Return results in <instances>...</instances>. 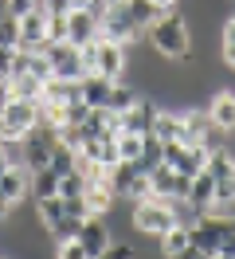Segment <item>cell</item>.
<instances>
[{
	"instance_id": "4dcf8cb0",
	"label": "cell",
	"mask_w": 235,
	"mask_h": 259,
	"mask_svg": "<svg viewBox=\"0 0 235 259\" xmlns=\"http://www.w3.org/2000/svg\"><path fill=\"white\" fill-rule=\"evenodd\" d=\"M227 51H235V16L223 20V55Z\"/></svg>"
},
{
	"instance_id": "7a4b0ae2",
	"label": "cell",
	"mask_w": 235,
	"mask_h": 259,
	"mask_svg": "<svg viewBox=\"0 0 235 259\" xmlns=\"http://www.w3.org/2000/svg\"><path fill=\"white\" fill-rule=\"evenodd\" d=\"M129 224L137 228L141 236H165L169 228H176L180 220H176V208L172 204H165V200H157V196H141V200H133V216H129Z\"/></svg>"
},
{
	"instance_id": "ac0fdd59",
	"label": "cell",
	"mask_w": 235,
	"mask_h": 259,
	"mask_svg": "<svg viewBox=\"0 0 235 259\" xmlns=\"http://www.w3.org/2000/svg\"><path fill=\"white\" fill-rule=\"evenodd\" d=\"M39 98H47V102H59V106H67V102H75V98H82L78 95V79H51L43 82V95Z\"/></svg>"
},
{
	"instance_id": "2e32d148",
	"label": "cell",
	"mask_w": 235,
	"mask_h": 259,
	"mask_svg": "<svg viewBox=\"0 0 235 259\" xmlns=\"http://www.w3.org/2000/svg\"><path fill=\"white\" fill-rule=\"evenodd\" d=\"M208 118L219 134H235V91H216V98L208 102Z\"/></svg>"
},
{
	"instance_id": "4316f807",
	"label": "cell",
	"mask_w": 235,
	"mask_h": 259,
	"mask_svg": "<svg viewBox=\"0 0 235 259\" xmlns=\"http://www.w3.org/2000/svg\"><path fill=\"white\" fill-rule=\"evenodd\" d=\"M78 224H82V216H67L63 212V220L51 224L47 232H51V240H71V236H78Z\"/></svg>"
},
{
	"instance_id": "9c48e42d",
	"label": "cell",
	"mask_w": 235,
	"mask_h": 259,
	"mask_svg": "<svg viewBox=\"0 0 235 259\" xmlns=\"http://www.w3.org/2000/svg\"><path fill=\"white\" fill-rule=\"evenodd\" d=\"M161 161H169L172 169H180V173H196V169H204V161H208V149H204V142H161Z\"/></svg>"
},
{
	"instance_id": "603a6c76",
	"label": "cell",
	"mask_w": 235,
	"mask_h": 259,
	"mask_svg": "<svg viewBox=\"0 0 235 259\" xmlns=\"http://www.w3.org/2000/svg\"><path fill=\"white\" fill-rule=\"evenodd\" d=\"M47 165H51L59 177H63V173H71V169H78V149L67 146V142H59V146L51 149V161H47Z\"/></svg>"
},
{
	"instance_id": "d6986e66",
	"label": "cell",
	"mask_w": 235,
	"mask_h": 259,
	"mask_svg": "<svg viewBox=\"0 0 235 259\" xmlns=\"http://www.w3.org/2000/svg\"><path fill=\"white\" fill-rule=\"evenodd\" d=\"M8 91H12V98H28V102H39V95H43V79H35V75H12L8 79Z\"/></svg>"
},
{
	"instance_id": "836d02e7",
	"label": "cell",
	"mask_w": 235,
	"mask_h": 259,
	"mask_svg": "<svg viewBox=\"0 0 235 259\" xmlns=\"http://www.w3.org/2000/svg\"><path fill=\"white\" fill-rule=\"evenodd\" d=\"M0 91H8V75L4 71H0Z\"/></svg>"
},
{
	"instance_id": "8992f818",
	"label": "cell",
	"mask_w": 235,
	"mask_h": 259,
	"mask_svg": "<svg viewBox=\"0 0 235 259\" xmlns=\"http://www.w3.org/2000/svg\"><path fill=\"white\" fill-rule=\"evenodd\" d=\"M98 35H102V39H114V44H125V48L141 35V28L133 24V16L125 12V0L122 4H110L106 12L98 16Z\"/></svg>"
},
{
	"instance_id": "d6a6232c",
	"label": "cell",
	"mask_w": 235,
	"mask_h": 259,
	"mask_svg": "<svg viewBox=\"0 0 235 259\" xmlns=\"http://www.w3.org/2000/svg\"><path fill=\"white\" fill-rule=\"evenodd\" d=\"M4 16H12V12H8V0H0V20Z\"/></svg>"
},
{
	"instance_id": "d4e9b609",
	"label": "cell",
	"mask_w": 235,
	"mask_h": 259,
	"mask_svg": "<svg viewBox=\"0 0 235 259\" xmlns=\"http://www.w3.org/2000/svg\"><path fill=\"white\" fill-rule=\"evenodd\" d=\"M125 12H129V16H133V24L145 32V28L157 20V12H161V8H157L153 0H125Z\"/></svg>"
},
{
	"instance_id": "277c9868",
	"label": "cell",
	"mask_w": 235,
	"mask_h": 259,
	"mask_svg": "<svg viewBox=\"0 0 235 259\" xmlns=\"http://www.w3.org/2000/svg\"><path fill=\"white\" fill-rule=\"evenodd\" d=\"M145 177H149V196L165 200V204L184 200V193H188V173L172 169L169 161H157L153 169H145Z\"/></svg>"
},
{
	"instance_id": "6da1fadb",
	"label": "cell",
	"mask_w": 235,
	"mask_h": 259,
	"mask_svg": "<svg viewBox=\"0 0 235 259\" xmlns=\"http://www.w3.org/2000/svg\"><path fill=\"white\" fill-rule=\"evenodd\" d=\"M149 44H153L157 55L165 59H188L192 55V32H188V16L176 12V8H161L157 20L145 28Z\"/></svg>"
},
{
	"instance_id": "1f68e13d",
	"label": "cell",
	"mask_w": 235,
	"mask_h": 259,
	"mask_svg": "<svg viewBox=\"0 0 235 259\" xmlns=\"http://www.w3.org/2000/svg\"><path fill=\"white\" fill-rule=\"evenodd\" d=\"M157 8H176V4H180V0H153Z\"/></svg>"
},
{
	"instance_id": "cb8c5ba5",
	"label": "cell",
	"mask_w": 235,
	"mask_h": 259,
	"mask_svg": "<svg viewBox=\"0 0 235 259\" xmlns=\"http://www.w3.org/2000/svg\"><path fill=\"white\" fill-rule=\"evenodd\" d=\"M157 240H161V251H165V255H184V247H188V224L169 228V232L157 236Z\"/></svg>"
},
{
	"instance_id": "d590c367",
	"label": "cell",
	"mask_w": 235,
	"mask_h": 259,
	"mask_svg": "<svg viewBox=\"0 0 235 259\" xmlns=\"http://www.w3.org/2000/svg\"><path fill=\"white\" fill-rule=\"evenodd\" d=\"M4 98H12V91H0V106H4Z\"/></svg>"
},
{
	"instance_id": "83f0119b",
	"label": "cell",
	"mask_w": 235,
	"mask_h": 259,
	"mask_svg": "<svg viewBox=\"0 0 235 259\" xmlns=\"http://www.w3.org/2000/svg\"><path fill=\"white\" fill-rule=\"evenodd\" d=\"M20 44V28H16V16L0 20V48H16Z\"/></svg>"
},
{
	"instance_id": "4fadbf2b",
	"label": "cell",
	"mask_w": 235,
	"mask_h": 259,
	"mask_svg": "<svg viewBox=\"0 0 235 259\" xmlns=\"http://www.w3.org/2000/svg\"><path fill=\"white\" fill-rule=\"evenodd\" d=\"M157 106L153 98H141L137 95V102L133 106H125L122 114H118V130H129V134H153V118H157Z\"/></svg>"
},
{
	"instance_id": "7402d4cb",
	"label": "cell",
	"mask_w": 235,
	"mask_h": 259,
	"mask_svg": "<svg viewBox=\"0 0 235 259\" xmlns=\"http://www.w3.org/2000/svg\"><path fill=\"white\" fill-rule=\"evenodd\" d=\"M35 216H39V224H43V228L59 224V220H63V196L59 193H55V196H39V200H35Z\"/></svg>"
},
{
	"instance_id": "44dd1931",
	"label": "cell",
	"mask_w": 235,
	"mask_h": 259,
	"mask_svg": "<svg viewBox=\"0 0 235 259\" xmlns=\"http://www.w3.org/2000/svg\"><path fill=\"white\" fill-rule=\"evenodd\" d=\"M55 193H59V173H55L51 165L35 169V173H31V196L39 200V196H55Z\"/></svg>"
},
{
	"instance_id": "30bf717a",
	"label": "cell",
	"mask_w": 235,
	"mask_h": 259,
	"mask_svg": "<svg viewBox=\"0 0 235 259\" xmlns=\"http://www.w3.org/2000/svg\"><path fill=\"white\" fill-rule=\"evenodd\" d=\"M90 51H94V63H90V71H98V75H106V79H122L125 75V44H114V39H94L90 44Z\"/></svg>"
},
{
	"instance_id": "484cf974",
	"label": "cell",
	"mask_w": 235,
	"mask_h": 259,
	"mask_svg": "<svg viewBox=\"0 0 235 259\" xmlns=\"http://www.w3.org/2000/svg\"><path fill=\"white\" fill-rule=\"evenodd\" d=\"M161 138H157V134H145V138H141V153H137V169H153L157 161H161Z\"/></svg>"
},
{
	"instance_id": "8fae6325",
	"label": "cell",
	"mask_w": 235,
	"mask_h": 259,
	"mask_svg": "<svg viewBox=\"0 0 235 259\" xmlns=\"http://www.w3.org/2000/svg\"><path fill=\"white\" fill-rule=\"evenodd\" d=\"M184 204L196 212V216H204V212L216 208V181H212V173H208V169H196V173L188 177Z\"/></svg>"
},
{
	"instance_id": "5bb4252c",
	"label": "cell",
	"mask_w": 235,
	"mask_h": 259,
	"mask_svg": "<svg viewBox=\"0 0 235 259\" xmlns=\"http://www.w3.org/2000/svg\"><path fill=\"white\" fill-rule=\"evenodd\" d=\"M0 196H4L8 204H16V208H20L24 196H31V173L24 165H8V169L0 173Z\"/></svg>"
},
{
	"instance_id": "e575fe53",
	"label": "cell",
	"mask_w": 235,
	"mask_h": 259,
	"mask_svg": "<svg viewBox=\"0 0 235 259\" xmlns=\"http://www.w3.org/2000/svg\"><path fill=\"white\" fill-rule=\"evenodd\" d=\"M4 169H8V161H4V149H0V173H4Z\"/></svg>"
},
{
	"instance_id": "f1b7e54d",
	"label": "cell",
	"mask_w": 235,
	"mask_h": 259,
	"mask_svg": "<svg viewBox=\"0 0 235 259\" xmlns=\"http://www.w3.org/2000/svg\"><path fill=\"white\" fill-rule=\"evenodd\" d=\"M55 255H59V259H86V255H82V243H78L75 236H71V240H59V243H55Z\"/></svg>"
},
{
	"instance_id": "5b68a950",
	"label": "cell",
	"mask_w": 235,
	"mask_h": 259,
	"mask_svg": "<svg viewBox=\"0 0 235 259\" xmlns=\"http://www.w3.org/2000/svg\"><path fill=\"white\" fill-rule=\"evenodd\" d=\"M75 240L82 243V255H86V259H102V255H106V247H110V240H114V232H110V224H106L102 212H86L82 224H78Z\"/></svg>"
},
{
	"instance_id": "e0dca14e",
	"label": "cell",
	"mask_w": 235,
	"mask_h": 259,
	"mask_svg": "<svg viewBox=\"0 0 235 259\" xmlns=\"http://www.w3.org/2000/svg\"><path fill=\"white\" fill-rule=\"evenodd\" d=\"M153 134L161 138V142H188L184 114H180V110H157V118H153Z\"/></svg>"
},
{
	"instance_id": "8d00e7d4",
	"label": "cell",
	"mask_w": 235,
	"mask_h": 259,
	"mask_svg": "<svg viewBox=\"0 0 235 259\" xmlns=\"http://www.w3.org/2000/svg\"><path fill=\"white\" fill-rule=\"evenodd\" d=\"M223 59H227V63H231V67H235V51H227V55H223Z\"/></svg>"
},
{
	"instance_id": "52a82bcc",
	"label": "cell",
	"mask_w": 235,
	"mask_h": 259,
	"mask_svg": "<svg viewBox=\"0 0 235 259\" xmlns=\"http://www.w3.org/2000/svg\"><path fill=\"white\" fill-rule=\"evenodd\" d=\"M35 102L28 98H4L0 106V138H24L31 126H35Z\"/></svg>"
},
{
	"instance_id": "3957f363",
	"label": "cell",
	"mask_w": 235,
	"mask_h": 259,
	"mask_svg": "<svg viewBox=\"0 0 235 259\" xmlns=\"http://www.w3.org/2000/svg\"><path fill=\"white\" fill-rule=\"evenodd\" d=\"M204 169H208L212 181H216V208L235 204V153H231V149H223V146L208 149Z\"/></svg>"
},
{
	"instance_id": "ba28073f",
	"label": "cell",
	"mask_w": 235,
	"mask_h": 259,
	"mask_svg": "<svg viewBox=\"0 0 235 259\" xmlns=\"http://www.w3.org/2000/svg\"><path fill=\"white\" fill-rule=\"evenodd\" d=\"M43 55L51 63V75L55 79H82V59H78V48L71 39H47L43 44Z\"/></svg>"
},
{
	"instance_id": "9a60e30c",
	"label": "cell",
	"mask_w": 235,
	"mask_h": 259,
	"mask_svg": "<svg viewBox=\"0 0 235 259\" xmlns=\"http://www.w3.org/2000/svg\"><path fill=\"white\" fill-rule=\"evenodd\" d=\"M67 39H71L75 48L98 39V16H94L90 8H71V12H67Z\"/></svg>"
},
{
	"instance_id": "7c38bea8",
	"label": "cell",
	"mask_w": 235,
	"mask_h": 259,
	"mask_svg": "<svg viewBox=\"0 0 235 259\" xmlns=\"http://www.w3.org/2000/svg\"><path fill=\"white\" fill-rule=\"evenodd\" d=\"M16 28H20V44L16 48L43 51V44H47V12L43 8H31L24 16H16Z\"/></svg>"
},
{
	"instance_id": "f546056e",
	"label": "cell",
	"mask_w": 235,
	"mask_h": 259,
	"mask_svg": "<svg viewBox=\"0 0 235 259\" xmlns=\"http://www.w3.org/2000/svg\"><path fill=\"white\" fill-rule=\"evenodd\" d=\"M47 39H67V16H51L47 12Z\"/></svg>"
},
{
	"instance_id": "ffe728a7",
	"label": "cell",
	"mask_w": 235,
	"mask_h": 259,
	"mask_svg": "<svg viewBox=\"0 0 235 259\" xmlns=\"http://www.w3.org/2000/svg\"><path fill=\"white\" fill-rule=\"evenodd\" d=\"M133 102H137V91H133L129 82H122V79H114V82H110V95H106V110L122 114L125 106H133Z\"/></svg>"
}]
</instances>
